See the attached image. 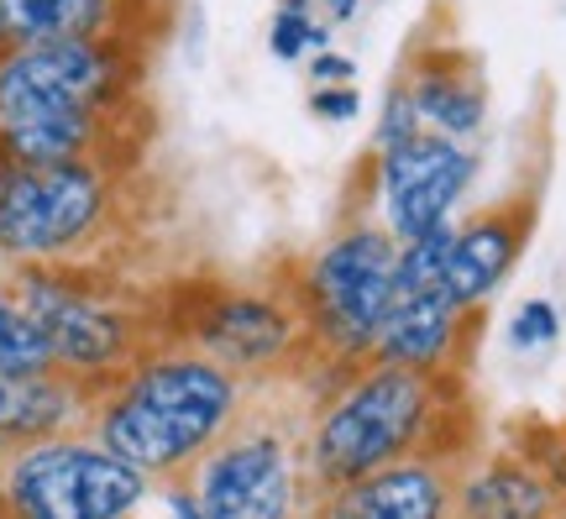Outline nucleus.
<instances>
[{
  "label": "nucleus",
  "mask_w": 566,
  "mask_h": 519,
  "mask_svg": "<svg viewBox=\"0 0 566 519\" xmlns=\"http://www.w3.org/2000/svg\"><path fill=\"white\" fill-rule=\"evenodd\" d=\"M409 457L467 461L462 373H405L367 362L321 399L304 425V478L315 504Z\"/></svg>",
  "instance_id": "nucleus-1"
},
{
  "label": "nucleus",
  "mask_w": 566,
  "mask_h": 519,
  "mask_svg": "<svg viewBox=\"0 0 566 519\" xmlns=\"http://www.w3.org/2000/svg\"><path fill=\"white\" fill-rule=\"evenodd\" d=\"M252 383L237 378L231 367L205 357L195 346H158L111 383L95 404L90 436L101 440L111 457L137 467L153 488L189 482L226 436L247 415Z\"/></svg>",
  "instance_id": "nucleus-2"
},
{
  "label": "nucleus",
  "mask_w": 566,
  "mask_h": 519,
  "mask_svg": "<svg viewBox=\"0 0 566 519\" xmlns=\"http://www.w3.org/2000/svg\"><path fill=\"white\" fill-rule=\"evenodd\" d=\"M394 262L399 241L373 216H352L304 258L300 279L289 283L304 315L310 357L331 362L336 378H352L373 357V341L394 310Z\"/></svg>",
  "instance_id": "nucleus-3"
},
{
  "label": "nucleus",
  "mask_w": 566,
  "mask_h": 519,
  "mask_svg": "<svg viewBox=\"0 0 566 519\" xmlns=\"http://www.w3.org/2000/svg\"><path fill=\"white\" fill-rule=\"evenodd\" d=\"M11 519H137L153 482L95 436H59L21 446L0 478Z\"/></svg>",
  "instance_id": "nucleus-4"
},
{
  "label": "nucleus",
  "mask_w": 566,
  "mask_h": 519,
  "mask_svg": "<svg viewBox=\"0 0 566 519\" xmlns=\"http://www.w3.org/2000/svg\"><path fill=\"white\" fill-rule=\"evenodd\" d=\"M147 42L153 38H90L0 53V121L42 111H126L142 84Z\"/></svg>",
  "instance_id": "nucleus-5"
},
{
  "label": "nucleus",
  "mask_w": 566,
  "mask_h": 519,
  "mask_svg": "<svg viewBox=\"0 0 566 519\" xmlns=\"http://www.w3.org/2000/svg\"><path fill=\"white\" fill-rule=\"evenodd\" d=\"M195 499L210 519H304L315 509L310 478H304V436L283 419L247 415L231 425V436L195 467Z\"/></svg>",
  "instance_id": "nucleus-6"
},
{
  "label": "nucleus",
  "mask_w": 566,
  "mask_h": 519,
  "mask_svg": "<svg viewBox=\"0 0 566 519\" xmlns=\"http://www.w3.org/2000/svg\"><path fill=\"white\" fill-rule=\"evenodd\" d=\"M21 310L38 320L63 373L84 378L90 388H111L137 367L147 352H158L163 336H142V320L122 300L63 273H21Z\"/></svg>",
  "instance_id": "nucleus-7"
},
{
  "label": "nucleus",
  "mask_w": 566,
  "mask_h": 519,
  "mask_svg": "<svg viewBox=\"0 0 566 519\" xmlns=\"http://www.w3.org/2000/svg\"><path fill=\"white\" fill-rule=\"evenodd\" d=\"M116 205L105 163L63 168H6L0 174V252L21 262L63 258L95 237Z\"/></svg>",
  "instance_id": "nucleus-8"
},
{
  "label": "nucleus",
  "mask_w": 566,
  "mask_h": 519,
  "mask_svg": "<svg viewBox=\"0 0 566 519\" xmlns=\"http://www.w3.org/2000/svg\"><path fill=\"white\" fill-rule=\"evenodd\" d=\"M367 184H373V220L405 247V241H420L462 220L457 210L478 184V153L467 142L424 132L394 153H373Z\"/></svg>",
  "instance_id": "nucleus-9"
},
{
  "label": "nucleus",
  "mask_w": 566,
  "mask_h": 519,
  "mask_svg": "<svg viewBox=\"0 0 566 519\" xmlns=\"http://www.w3.org/2000/svg\"><path fill=\"white\" fill-rule=\"evenodd\" d=\"M184 346L216 357L247 383L273 378L294 357H310L294 289L283 300L279 294H216L210 304H200L195 325L184 331Z\"/></svg>",
  "instance_id": "nucleus-10"
},
{
  "label": "nucleus",
  "mask_w": 566,
  "mask_h": 519,
  "mask_svg": "<svg viewBox=\"0 0 566 519\" xmlns=\"http://www.w3.org/2000/svg\"><path fill=\"white\" fill-rule=\"evenodd\" d=\"M535 220H541V195L520 189L504 200L483 205L472 216L457 220V241H451V262H446V294L483 315L488 304L499 300V289L509 283V273L520 268L530 237H535Z\"/></svg>",
  "instance_id": "nucleus-11"
},
{
  "label": "nucleus",
  "mask_w": 566,
  "mask_h": 519,
  "mask_svg": "<svg viewBox=\"0 0 566 519\" xmlns=\"http://www.w3.org/2000/svg\"><path fill=\"white\" fill-rule=\"evenodd\" d=\"M457 519H566V451L499 446L462 461Z\"/></svg>",
  "instance_id": "nucleus-12"
},
{
  "label": "nucleus",
  "mask_w": 566,
  "mask_h": 519,
  "mask_svg": "<svg viewBox=\"0 0 566 519\" xmlns=\"http://www.w3.org/2000/svg\"><path fill=\"white\" fill-rule=\"evenodd\" d=\"M478 331H483V315L462 310L446 289L405 294V300H394V310H388L367 362L405 367V373H430V378L462 373L467 357H472Z\"/></svg>",
  "instance_id": "nucleus-13"
},
{
  "label": "nucleus",
  "mask_w": 566,
  "mask_h": 519,
  "mask_svg": "<svg viewBox=\"0 0 566 519\" xmlns=\"http://www.w3.org/2000/svg\"><path fill=\"white\" fill-rule=\"evenodd\" d=\"M457 478L462 461L409 457L331 494L321 509L331 519H457Z\"/></svg>",
  "instance_id": "nucleus-14"
},
{
  "label": "nucleus",
  "mask_w": 566,
  "mask_h": 519,
  "mask_svg": "<svg viewBox=\"0 0 566 519\" xmlns=\"http://www.w3.org/2000/svg\"><path fill=\"white\" fill-rule=\"evenodd\" d=\"M399 80H405L409 101L420 111V126L430 137L472 142L488 126V84L462 48H451V42L420 48Z\"/></svg>",
  "instance_id": "nucleus-15"
},
{
  "label": "nucleus",
  "mask_w": 566,
  "mask_h": 519,
  "mask_svg": "<svg viewBox=\"0 0 566 519\" xmlns=\"http://www.w3.org/2000/svg\"><path fill=\"white\" fill-rule=\"evenodd\" d=\"M132 11H158V0H0V53L42 42L137 38Z\"/></svg>",
  "instance_id": "nucleus-16"
},
{
  "label": "nucleus",
  "mask_w": 566,
  "mask_h": 519,
  "mask_svg": "<svg viewBox=\"0 0 566 519\" xmlns=\"http://www.w3.org/2000/svg\"><path fill=\"white\" fill-rule=\"evenodd\" d=\"M101 388H90L74 373H0V440H21V446H38V440H59L74 436L80 419H95Z\"/></svg>",
  "instance_id": "nucleus-17"
},
{
  "label": "nucleus",
  "mask_w": 566,
  "mask_h": 519,
  "mask_svg": "<svg viewBox=\"0 0 566 519\" xmlns=\"http://www.w3.org/2000/svg\"><path fill=\"white\" fill-rule=\"evenodd\" d=\"M53 367L59 357L38 331V320L21 310L17 294L0 289V373H53Z\"/></svg>",
  "instance_id": "nucleus-18"
},
{
  "label": "nucleus",
  "mask_w": 566,
  "mask_h": 519,
  "mask_svg": "<svg viewBox=\"0 0 566 519\" xmlns=\"http://www.w3.org/2000/svg\"><path fill=\"white\" fill-rule=\"evenodd\" d=\"M451 241H457V220L441 226V231H430V237L399 247V262H394V300L424 294V289H441L446 262H451Z\"/></svg>",
  "instance_id": "nucleus-19"
},
{
  "label": "nucleus",
  "mask_w": 566,
  "mask_h": 519,
  "mask_svg": "<svg viewBox=\"0 0 566 519\" xmlns=\"http://www.w3.org/2000/svg\"><path fill=\"white\" fill-rule=\"evenodd\" d=\"M331 32H336V27L325 17H310V11H289V6H283L279 17H273V27H268V53L283 63L315 59V53L331 48Z\"/></svg>",
  "instance_id": "nucleus-20"
},
{
  "label": "nucleus",
  "mask_w": 566,
  "mask_h": 519,
  "mask_svg": "<svg viewBox=\"0 0 566 519\" xmlns=\"http://www.w3.org/2000/svg\"><path fill=\"white\" fill-rule=\"evenodd\" d=\"M424 137L420 126V111H415V101H409L405 80L388 84L384 95V111H378V121H373V153H394V147H405V142Z\"/></svg>",
  "instance_id": "nucleus-21"
},
{
  "label": "nucleus",
  "mask_w": 566,
  "mask_h": 519,
  "mask_svg": "<svg viewBox=\"0 0 566 519\" xmlns=\"http://www.w3.org/2000/svg\"><path fill=\"white\" fill-rule=\"evenodd\" d=\"M556 336H562V310H556V300H525L514 315H509V346L514 352H546V346H556Z\"/></svg>",
  "instance_id": "nucleus-22"
},
{
  "label": "nucleus",
  "mask_w": 566,
  "mask_h": 519,
  "mask_svg": "<svg viewBox=\"0 0 566 519\" xmlns=\"http://www.w3.org/2000/svg\"><path fill=\"white\" fill-rule=\"evenodd\" d=\"M310 111L331 126H342L363 111V95H357V84H325V90H310Z\"/></svg>",
  "instance_id": "nucleus-23"
},
{
  "label": "nucleus",
  "mask_w": 566,
  "mask_h": 519,
  "mask_svg": "<svg viewBox=\"0 0 566 519\" xmlns=\"http://www.w3.org/2000/svg\"><path fill=\"white\" fill-rule=\"evenodd\" d=\"M310 84H315V90H325V84H357V59L325 48V53L310 59Z\"/></svg>",
  "instance_id": "nucleus-24"
},
{
  "label": "nucleus",
  "mask_w": 566,
  "mask_h": 519,
  "mask_svg": "<svg viewBox=\"0 0 566 519\" xmlns=\"http://www.w3.org/2000/svg\"><path fill=\"white\" fill-rule=\"evenodd\" d=\"M304 519H331V515H325V509H321V504H315V509H310V515H304Z\"/></svg>",
  "instance_id": "nucleus-25"
},
{
  "label": "nucleus",
  "mask_w": 566,
  "mask_h": 519,
  "mask_svg": "<svg viewBox=\"0 0 566 519\" xmlns=\"http://www.w3.org/2000/svg\"><path fill=\"white\" fill-rule=\"evenodd\" d=\"M0 461H6V440H0Z\"/></svg>",
  "instance_id": "nucleus-26"
}]
</instances>
